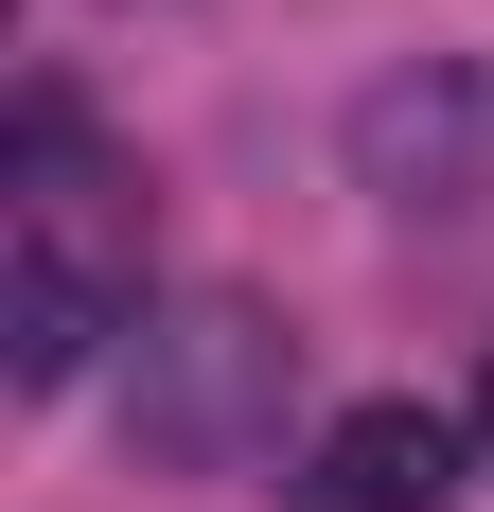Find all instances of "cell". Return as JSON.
<instances>
[{"label": "cell", "instance_id": "obj_1", "mask_svg": "<svg viewBox=\"0 0 494 512\" xmlns=\"http://www.w3.org/2000/svg\"><path fill=\"white\" fill-rule=\"evenodd\" d=\"M124 301H142V195H124L106 159H71V106L36 89V159H18V195H0V371L53 407V389L124 336Z\"/></svg>", "mask_w": 494, "mask_h": 512}, {"label": "cell", "instance_id": "obj_2", "mask_svg": "<svg viewBox=\"0 0 494 512\" xmlns=\"http://www.w3.org/2000/svg\"><path fill=\"white\" fill-rule=\"evenodd\" d=\"M283 371H300V336L265 301H195L177 336H142V460L230 477L247 442H265V407H283Z\"/></svg>", "mask_w": 494, "mask_h": 512}, {"label": "cell", "instance_id": "obj_3", "mask_svg": "<svg viewBox=\"0 0 494 512\" xmlns=\"http://www.w3.org/2000/svg\"><path fill=\"white\" fill-rule=\"evenodd\" d=\"M459 460H477V424H442V407H336L300 460V512H442Z\"/></svg>", "mask_w": 494, "mask_h": 512}, {"label": "cell", "instance_id": "obj_4", "mask_svg": "<svg viewBox=\"0 0 494 512\" xmlns=\"http://www.w3.org/2000/svg\"><path fill=\"white\" fill-rule=\"evenodd\" d=\"M477 477H494V371H477Z\"/></svg>", "mask_w": 494, "mask_h": 512}]
</instances>
